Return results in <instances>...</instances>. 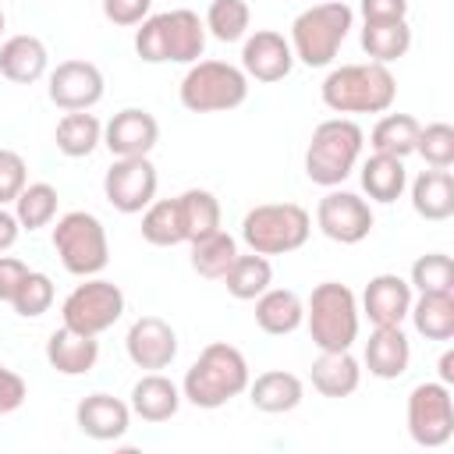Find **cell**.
Masks as SVG:
<instances>
[{
	"instance_id": "e0dca14e",
	"label": "cell",
	"mask_w": 454,
	"mask_h": 454,
	"mask_svg": "<svg viewBox=\"0 0 454 454\" xmlns=\"http://www.w3.org/2000/svg\"><path fill=\"white\" fill-rule=\"evenodd\" d=\"M160 142V124L142 106H124L103 124V145L114 156H149Z\"/></svg>"
},
{
	"instance_id": "7bdbcfd3",
	"label": "cell",
	"mask_w": 454,
	"mask_h": 454,
	"mask_svg": "<svg viewBox=\"0 0 454 454\" xmlns=\"http://www.w3.org/2000/svg\"><path fill=\"white\" fill-rule=\"evenodd\" d=\"M153 11V0H103V14L110 25H121V28H131V25H142Z\"/></svg>"
},
{
	"instance_id": "bcb514c9",
	"label": "cell",
	"mask_w": 454,
	"mask_h": 454,
	"mask_svg": "<svg viewBox=\"0 0 454 454\" xmlns=\"http://www.w3.org/2000/svg\"><path fill=\"white\" fill-rule=\"evenodd\" d=\"M358 11L365 21H397L408 18V0H362Z\"/></svg>"
},
{
	"instance_id": "d6986e66",
	"label": "cell",
	"mask_w": 454,
	"mask_h": 454,
	"mask_svg": "<svg viewBox=\"0 0 454 454\" xmlns=\"http://www.w3.org/2000/svg\"><path fill=\"white\" fill-rule=\"evenodd\" d=\"M74 422H78V429H82L89 440H99V443L121 440V436L128 433V426H131V404H124V401L114 397V394L96 390V394H89V397L78 401Z\"/></svg>"
},
{
	"instance_id": "7c38bea8",
	"label": "cell",
	"mask_w": 454,
	"mask_h": 454,
	"mask_svg": "<svg viewBox=\"0 0 454 454\" xmlns=\"http://www.w3.org/2000/svg\"><path fill=\"white\" fill-rule=\"evenodd\" d=\"M156 167L149 156H114L110 170L103 174V195L117 213H142L156 199Z\"/></svg>"
},
{
	"instance_id": "30bf717a",
	"label": "cell",
	"mask_w": 454,
	"mask_h": 454,
	"mask_svg": "<svg viewBox=\"0 0 454 454\" xmlns=\"http://www.w3.org/2000/svg\"><path fill=\"white\" fill-rule=\"evenodd\" d=\"M121 316H124V291L103 277H82V284L60 305L64 326L89 333V337L106 333Z\"/></svg>"
},
{
	"instance_id": "6da1fadb",
	"label": "cell",
	"mask_w": 454,
	"mask_h": 454,
	"mask_svg": "<svg viewBox=\"0 0 454 454\" xmlns=\"http://www.w3.org/2000/svg\"><path fill=\"white\" fill-rule=\"evenodd\" d=\"M248 362L245 355L227 344V340H213L199 351V358L188 365L184 380H181V397L195 408H223L227 401H234L238 394L248 390Z\"/></svg>"
},
{
	"instance_id": "484cf974",
	"label": "cell",
	"mask_w": 454,
	"mask_h": 454,
	"mask_svg": "<svg viewBox=\"0 0 454 454\" xmlns=\"http://www.w3.org/2000/svg\"><path fill=\"white\" fill-rule=\"evenodd\" d=\"M362 383V365L351 351H319V358L312 362V387L323 397H351Z\"/></svg>"
},
{
	"instance_id": "681fc988",
	"label": "cell",
	"mask_w": 454,
	"mask_h": 454,
	"mask_svg": "<svg viewBox=\"0 0 454 454\" xmlns=\"http://www.w3.org/2000/svg\"><path fill=\"white\" fill-rule=\"evenodd\" d=\"M4 25H7V18H4V11H0V35H4Z\"/></svg>"
},
{
	"instance_id": "8992f818",
	"label": "cell",
	"mask_w": 454,
	"mask_h": 454,
	"mask_svg": "<svg viewBox=\"0 0 454 454\" xmlns=\"http://www.w3.org/2000/svg\"><path fill=\"white\" fill-rule=\"evenodd\" d=\"M355 25V11L344 0H326L316 7H305L294 21H291V53L294 60H301L305 67H326L333 64L340 43L348 39Z\"/></svg>"
},
{
	"instance_id": "ac0fdd59",
	"label": "cell",
	"mask_w": 454,
	"mask_h": 454,
	"mask_svg": "<svg viewBox=\"0 0 454 454\" xmlns=\"http://www.w3.org/2000/svg\"><path fill=\"white\" fill-rule=\"evenodd\" d=\"M411 309V284L397 273H376L362 291V312L372 326H401Z\"/></svg>"
},
{
	"instance_id": "4316f807",
	"label": "cell",
	"mask_w": 454,
	"mask_h": 454,
	"mask_svg": "<svg viewBox=\"0 0 454 454\" xmlns=\"http://www.w3.org/2000/svg\"><path fill=\"white\" fill-rule=\"evenodd\" d=\"M411 209L422 220H433V223L450 220L454 216V177H450V170H440V167L422 170L411 181Z\"/></svg>"
},
{
	"instance_id": "ba28073f",
	"label": "cell",
	"mask_w": 454,
	"mask_h": 454,
	"mask_svg": "<svg viewBox=\"0 0 454 454\" xmlns=\"http://www.w3.org/2000/svg\"><path fill=\"white\" fill-rule=\"evenodd\" d=\"M177 96L192 114H223L248 99V74L227 60H195L188 64Z\"/></svg>"
},
{
	"instance_id": "5b68a950",
	"label": "cell",
	"mask_w": 454,
	"mask_h": 454,
	"mask_svg": "<svg viewBox=\"0 0 454 454\" xmlns=\"http://www.w3.org/2000/svg\"><path fill=\"white\" fill-rule=\"evenodd\" d=\"M305 326L319 351H351L358 340V298L340 280H323L305 301Z\"/></svg>"
},
{
	"instance_id": "8fae6325",
	"label": "cell",
	"mask_w": 454,
	"mask_h": 454,
	"mask_svg": "<svg viewBox=\"0 0 454 454\" xmlns=\"http://www.w3.org/2000/svg\"><path fill=\"white\" fill-rule=\"evenodd\" d=\"M408 436L419 447H443L454 436V397L447 383H419L408 394Z\"/></svg>"
},
{
	"instance_id": "277c9868",
	"label": "cell",
	"mask_w": 454,
	"mask_h": 454,
	"mask_svg": "<svg viewBox=\"0 0 454 454\" xmlns=\"http://www.w3.org/2000/svg\"><path fill=\"white\" fill-rule=\"evenodd\" d=\"M362 145H365V131L351 117L319 121L305 149V177L319 188H337L358 167Z\"/></svg>"
},
{
	"instance_id": "74e56055",
	"label": "cell",
	"mask_w": 454,
	"mask_h": 454,
	"mask_svg": "<svg viewBox=\"0 0 454 454\" xmlns=\"http://www.w3.org/2000/svg\"><path fill=\"white\" fill-rule=\"evenodd\" d=\"M248 21H252V11H248L245 0H213L206 7V18H202L206 32L213 39H220V43L245 39L248 35Z\"/></svg>"
},
{
	"instance_id": "ffe728a7",
	"label": "cell",
	"mask_w": 454,
	"mask_h": 454,
	"mask_svg": "<svg viewBox=\"0 0 454 454\" xmlns=\"http://www.w3.org/2000/svg\"><path fill=\"white\" fill-rule=\"evenodd\" d=\"M46 362L60 376H85L99 362V340L60 323V330H53L46 340Z\"/></svg>"
},
{
	"instance_id": "cb8c5ba5",
	"label": "cell",
	"mask_w": 454,
	"mask_h": 454,
	"mask_svg": "<svg viewBox=\"0 0 454 454\" xmlns=\"http://www.w3.org/2000/svg\"><path fill=\"white\" fill-rule=\"evenodd\" d=\"M305 397V387L294 372H284V369H270V372H259L255 380H248V401L252 408L266 411V415H284V411H294Z\"/></svg>"
},
{
	"instance_id": "7a4b0ae2",
	"label": "cell",
	"mask_w": 454,
	"mask_h": 454,
	"mask_svg": "<svg viewBox=\"0 0 454 454\" xmlns=\"http://www.w3.org/2000/svg\"><path fill=\"white\" fill-rule=\"evenodd\" d=\"M323 103L333 114H387L397 99V78L387 64H340L319 85Z\"/></svg>"
},
{
	"instance_id": "f6af8a7d",
	"label": "cell",
	"mask_w": 454,
	"mask_h": 454,
	"mask_svg": "<svg viewBox=\"0 0 454 454\" xmlns=\"http://www.w3.org/2000/svg\"><path fill=\"white\" fill-rule=\"evenodd\" d=\"M25 273H28V266H25L21 259H14V255H4V252H0V301H7V305H11V298H14L18 284L25 280Z\"/></svg>"
},
{
	"instance_id": "f35d334b",
	"label": "cell",
	"mask_w": 454,
	"mask_h": 454,
	"mask_svg": "<svg viewBox=\"0 0 454 454\" xmlns=\"http://www.w3.org/2000/svg\"><path fill=\"white\" fill-rule=\"evenodd\" d=\"M419 294H443L454 291V262L443 252H426L411 262V280H408Z\"/></svg>"
},
{
	"instance_id": "b9f144b4",
	"label": "cell",
	"mask_w": 454,
	"mask_h": 454,
	"mask_svg": "<svg viewBox=\"0 0 454 454\" xmlns=\"http://www.w3.org/2000/svg\"><path fill=\"white\" fill-rule=\"evenodd\" d=\"M25 184H28V167H25L21 153L0 149V206L14 202Z\"/></svg>"
},
{
	"instance_id": "7dc6e473",
	"label": "cell",
	"mask_w": 454,
	"mask_h": 454,
	"mask_svg": "<svg viewBox=\"0 0 454 454\" xmlns=\"http://www.w3.org/2000/svg\"><path fill=\"white\" fill-rule=\"evenodd\" d=\"M18 234H21V223H18V216H14L7 206H0V252L14 248Z\"/></svg>"
},
{
	"instance_id": "4fadbf2b",
	"label": "cell",
	"mask_w": 454,
	"mask_h": 454,
	"mask_svg": "<svg viewBox=\"0 0 454 454\" xmlns=\"http://www.w3.org/2000/svg\"><path fill=\"white\" fill-rule=\"evenodd\" d=\"M372 223L376 220H372L369 202L362 195H355V192L330 188L319 199V206H316V227L330 241H337V245H358V241H365L369 231H372Z\"/></svg>"
},
{
	"instance_id": "8d00e7d4",
	"label": "cell",
	"mask_w": 454,
	"mask_h": 454,
	"mask_svg": "<svg viewBox=\"0 0 454 454\" xmlns=\"http://www.w3.org/2000/svg\"><path fill=\"white\" fill-rule=\"evenodd\" d=\"M57 188L46 184V181H28L21 188V195L14 199V216L21 223V231H39V227H50L53 216H57Z\"/></svg>"
},
{
	"instance_id": "e575fe53",
	"label": "cell",
	"mask_w": 454,
	"mask_h": 454,
	"mask_svg": "<svg viewBox=\"0 0 454 454\" xmlns=\"http://www.w3.org/2000/svg\"><path fill=\"white\" fill-rule=\"evenodd\" d=\"M181 206V223H184V238L199 241L213 231H220V199L206 188H188L177 195Z\"/></svg>"
},
{
	"instance_id": "603a6c76",
	"label": "cell",
	"mask_w": 454,
	"mask_h": 454,
	"mask_svg": "<svg viewBox=\"0 0 454 454\" xmlns=\"http://www.w3.org/2000/svg\"><path fill=\"white\" fill-rule=\"evenodd\" d=\"M181 387L174 380H167L163 372H145L135 387H131V411L142 419V422H167L177 415L181 408Z\"/></svg>"
},
{
	"instance_id": "2e32d148",
	"label": "cell",
	"mask_w": 454,
	"mask_h": 454,
	"mask_svg": "<svg viewBox=\"0 0 454 454\" xmlns=\"http://www.w3.org/2000/svg\"><path fill=\"white\" fill-rule=\"evenodd\" d=\"M294 67V53H291V43L273 32V28H255L252 35H245V46H241V71L255 82H284Z\"/></svg>"
},
{
	"instance_id": "52a82bcc",
	"label": "cell",
	"mask_w": 454,
	"mask_h": 454,
	"mask_svg": "<svg viewBox=\"0 0 454 454\" xmlns=\"http://www.w3.org/2000/svg\"><path fill=\"white\" fill-rule=\"evenodd\" d=\"M312 234V216L298 202H262L241 220V241L259 255H287Z\"/></svg>"
},
{
	"instance_id": "7402d4cb",
	"label": "cell",
	"mask_w": 454,
	"mask_h": 454,
	"mask_svg": "<svg viewBox=\"0 0 454 454\" xmlns=\"http://www.w3.org/2000/svg\"><path fill=\"white\" fill-rule=\"evenodd\" d=\"M411 362V344L401 326H376L372 337L365 340V369L376 380H397L408 372Z\"/></svg>"
},
{
	"instance_id": "d4e9b609",
	"label": "cell",
	"mask_w": 454,
	"mask_h": 454,
	"mask_svg": "<svg viewBox=\"0 0 454 454\" xmlns=\"http://www.w3.org/2000/svg\"><path fill=\"white\" fill-rule=\"evenodd\" d=\"M301 323H305V301L291 287H266L255 298V326L262 333L284 337L294 333Z\"/></svg>"
},
{
	"instance_id": "9c48e42d",
	"label": "cell",
	"mask_w": 454,
	"mask_h": 454,
	"mask_svg": "<svg viewBox=\"0 0 454 454\" xmlns=\"http://www.w3.org/2000/svg\"><path fill=\"white\" fill-rule=\"evenodd\" d=\"M53 252L60 255V266L71 277H99L110 262V241L103 220L85 209L64 213L53 227Z\"/></svg>"
},
{
	"instance_id": "44dd1931",
	"label": "cell",
	"mask_w": 454,
	"mask_h": 454,
	"mask_svg": "<svg viewBox=\"0 0 454 454\" xmlns=\"http://www.w3.org/2000/svg\"><path fill=\"white\" fill-rule=\"evenodd\" d=\"M50 53L39 35H11L0 43V74L14 85H32L46 74Z\"/></svg>"
},
{
	"instance_id": "60d3db41",
	"label": "cell",
	"mask_w": 454,
	"mask_h": 454,
	"mask_svg": "<svg viewBox=\"0 0 454 454\" xmlns=\"http://www.w3.org/2000/svg\"><path fill=\"white\" fill-rule=\"evenodd\" d=\"M415 153L429 163V167H454V128L447 121H433L426 128H419V138H415Z\"/></svg>"
},
{
	"instance_id": "5bb4252c",
	"label": "cell",
	"mask_w": 454,
	"mask_h": 454,
	"mask_svg": "<svg viewBox=\"0 0 454 454\" xmlns=\"http://www.w3.org/2000/svg\"><path fill=\"white\" fill-rule=\"evenodd\" d=\"M103 71L92 60H60L50 71L46 96L60 110H92L103 99Z\"/></svg>"
},
{
	"instance_id": "4dcf8cb0",
	"label": "cell",
	"mask_w": 454,
	"mask_h": 454,
	"mask_svg": "<svg viewBox=\"0 0 454 454\" xmlns=\"http://www.w3.org/2000/svg\"><path fill=\"white\" fill-rule=\"evenodd\" d=\"M223 284H227V294L238 298V301H255L270 284H273V266H270V255H259V252H248V255H234L231 270L223 273Z\"/></svg>"
},
{
	"instance_id": "f546056e",
	"label": "cell",
	"mask_w": 454,
	"mask_h": 454,
	"mask_svg": "<svg viewBox=\"0 0 454 454\" xmlns=\"http://www.w3.org/2000/svg\"><path fill=\"white\" fill-rule=\"evenodd\" d=\"M411 326L426 340H450L454 337V291L443 294H419L411 298Z\"/></svg>"
},
{
	"instance_id": "9a60e30c",
	"label": "cell",
	"mask_w": 454,
	"mask_h": 454,
	"mask_svg": "<svg viewBox=\"0 0 454 454\" xmlns=\"http://www.w3.org/2000/svg\"><path fill=\"white\" fill-rule=\"evenodd\" d=\"M128 358L145 369V372H160L177 358V333L167 319L160 316H138L124 337Z\"/></svg>"
},
{
	"instance_id": "ab89813d",
	"label": "cell",
	"mask_w": 454,
	"mask_h": 454,
	"mask_svg": "<svg viewBox=\"0 0 454 454\" xmlns=\"http://www.w3.org/2000/svg\"><path fill=\"white\" fill-rule=\"evenodd\" d=\"M53 294H57V291H53V280H50L46 273H39V270H28L25 280L18 284L14 298H11V309H14L18 316H25V319H39L43 312H50Z\"/></svg>"
},
{
	"instance_id": "83f0119b",
	"label": "cell",
	"mask_w": 454,
	"mask_h": 454,
	"mask_svg": "<svg viewBox=\"0 0 454 454\" xmlns=\"http://www.w3.org/2000/svg\"><path fill=\"white\" fill-rule=\"evenodd\" d=\"M53 142L64 156L71 160H82V156H92L96 145L103 142V124L96 114L89 110H67L60 121H57V131H53Z\"/></svg>"
},
{
	"instance_id": "3957f363",
	"label": "cell",
	"mask_w": 454,
	"mask_h": 454,
	"mask_svg": "<svg viewBox=\"0 0 454 454\" xmlns=\"http://www.w3.org/2000/svg\"><path fill=\"white\" fill-rule=\"evenodd\" d=\"M202 50H206V25L188 7L149 14L142 28H135V53L145 64H195Z\"/></svg>"
},
{
	"instance_id": "c3c4849f",
	"label": "cell",
	"mask_w": 454,
	"mask_h": 454,
	"mask_svg": "<svg viewBox=\"0 0 454 454\" xmlns=\"http://www.w3.org/2000/svg\"><path fill=\"white\" fill-rule=\"evenodd\" d=\"M440 383H454V351H443L440 355Z\"/></svg>"
},
{
	"instance_id": "1f68e13d",
	"label": "cell",
	"mask_w": 454,
	"mask_h": 454,
	"mask_svg": "<svg viewBox=\"0 0 454 454\" xmlns=\"http://www.w3.org/2000/svg\"><path fill=\"white\" fill-rule=\"evenodd\" d=\"M362 50H365L369 60H376V64L401 60V57L411 50L408 18H397V21H365V25H362Z\"/></svg>"
},
{
	"instance_id": "836d02e7",
	"label": "cell",
	"mask_w": 454,
	"mask_h": 454,
	"mask_svg": "<svg viewBox=\"0 0 454 454\" xmlns=\"http://www.w3.org/2000/svg\"><path fill=\"white\" fill-rule=\"evenodd\" d=\"M142 238L156 248H170L188 241L184 238V223H181V206L177 199H153L142 209Z\"/></svg>"
},
{
	"instance_id": "f1b7e54d",
	"label": "cell",
	"mask_w": 454,
	"mask_h": 454,
	"mask_svg": "<svg viewBox=\"0 0 454 454\" xmlns=\"http://www.w3.org/2000/svg\"><path fill=\"white\" fill-rule=\"evenodd\" d=\"M408 184V170H404V160L401 156H387V153H372L365 163H362V188L372 202H397L401 192Z\"/></svg>"
},
{
	"instance_id": "d6a6232c",
	"label": "cell",
	"mask_w": 454,
	"mask_h": 454,
	"mask_svg": "<svg viewBox=\"0 0 454 454\" xmlns=\"http://www.w3.org/2000/svg\"><path fill=\"white\" fill-rule=\"evenodd\" d=\"M419 121L411 114H383L376 121V128L369 131V145L372 153H387V156H411L415 153V138H419Z\"/></svg>"
},
{
	"instance_id": "d590c367",
	"label": "cell",
	"mask_w": 454,
	"mask_h": 454,
	"mask_svg": "<svg viewBox=\"0 0 454 454\" xmlns=\"http://www.w3.org/2000/svg\"><path fill=\"white\" fill-rule=\"evenodd\" d=\"M234 255H238V241L223 227L206 234V238H199V241H192V270L199 277H206V280H223V273L231 270Z\"/></svg>"
},
{
	"instance_id": "ee69618b",
	"label": "cell",
	"mask_w": 454,
	"mask_h": 454,
	"mask_svg": "<svg viewBox=\"0 0 454 454\" xmlns=\"http://www.w3.org/2000/svg\"><path fill=\"white\" fill-rule=\"evenodd\" d=\"M25 397H28L25 380H21L14 369H7V365L0 362V415L18 411V408L25 404Z\"/></svg>"
}]
</instances>
